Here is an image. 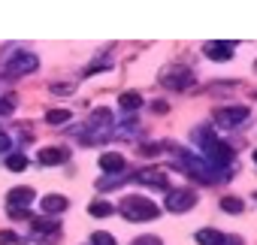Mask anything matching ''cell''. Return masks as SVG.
I'll return each instance as SVG.
<instances>
[{
	"instance_id": "obj_4",
	"label": "cell",
	"mask_w": 257,
	"mask_h": 245,
	"mask_svg": "<svg viewBox=\"0 0 257 245\" xmlns=\"http://www.w3.org/2000/svg\"><path fill=\"white\" fill-rule=\"evenodd\" d=\"M248 106H218L215 109V125L218 128H224V131H236L239 125H245V121H248Z\"/></svg>"
},
{
	"instance_id": "obj_2",
	"label": "cell",
	"mask_w": 257,
	"mask_h": 245,
	"mask_svg": "<svg viewBox=\"0 0 257 245\" xmlns=\"http://www.w3.org/2000/svg\"><path fill=\"white\" fill-rule=\"evenodd\" d=\"M176 164L182 167V170H188L197 182H203V185H221V182H230V170H215V167H209L203 158H197V155H188V152H176Z\"/></svg>"
},
{
	"instance_id": "obj_19",
	"label": "cell",
	"mask_w": 257,
	"mask_h": 245,
	"mask_svg": "<svg viewBox=\"0 0 257 245\" xmlns=\"http://www.w3.org/2000/svg\"><path fill=\"white\" fill-rule=\"evenodd\" d=\"M221 209H224L227 215H239V212L245 209V203H242L239 197H224V200H221Z\"/></svg>"
},
{
	"instance_id": "obj_9",
	"label": "cell",
	"mask_w": 257,
	"mask_h": 245,
	"mask_svg": "<svg viewBox=\"0 0 257 245\" xmlns=\"http://www.w3.org/2000/svg\"><path fill=\"white\" fill-rule=\"evenodd\" d=\"M197 242H200V245H242L239 236H224L221 230H212V227L197 230Z\"/></svg>"
},
{
	"instance_id": "obj_23",
	"label": "cell",
	"mask_w": 257,
	"mask_h": 245,
	"mask_svg": "<svg viewBox=\"0 0 257 245\" xmlns=\"http://www.w3.org/2000/svg\"><path fill=\"white\" fill-rule=\"evenodd\" d=\"M25 239L19 236V233H13V230H0V245H22Z\"/></svg>"
},
{
	"instance_id": "obj_7",
	"label": "cell",
	"mask_w": 257,
	"mask_h": 245,
	"mask_svg": "<svg viewBox=\"0 0 257 245\" xmlns=\"http://www.w3.org/2000/svg\"><path fill=\"white\" fill-rule=\"evenodd\" d=\"M134 182L140 185H149V188H161V191H170V176L158 167H146L140 173H134Z\"/></svg>"
},
{
	"instance_id": "obj_22",
	"label": "cell",
	"mask_w": 257,
	"mask_h": 245,
	"mask_svg": "<svg viewBox=\"0 0 257 245\" xmlns=\"http://www.w3.org/2000/svg\"><path fill=\"white\" fill-rule=\"evenodd\" d=\"M91 245H115V236H112V233L97 230V233H91Z\"/></svg>"
},
{
	"instance_id": "obj_3",
	"label": "cell",
	"mask_w": 257,
	"mask_h": 245,
	"mask_svg": "<svg viewBox=\"0 0 257 245\" xmlns=\"http://www.w3.org/2000/svg\"><path fill=\"white\" fill-rule=\"evenodd\" d=\"M118 209H121V215L127 221H155L161 215V209L149 197H124Z\"/></svg>"
},
{
	"instance_id": "obj_26",
	"label": "cell",
	"mask_w": 257,
	"mask_h": 245,
	"mask_svg": "<svg viewBox=\"0 0 257 245\" xmlns=\"http://www.w3.org/2000/svg\"><path fill=\"white\" fill-rule=\"evenodd\" d=\"M16 109V97H0V115H10Z\"/></svg>"
},
{
	"instance_id": "obj_28",
	"label": "cell",
	"mask_w": 257,
	"mask_h": 245,
	"mask_svg": "<svg viewBox=\"0 0 257 245\" xmlns=\"http://www.w3.org/2000/svg\"><path fill=\"white\" fill-rule=\"evenodd\" d=\"M10 218L13 221H22V218H31V212L28 209H19V206H10Z\"/></svg>"
},
{
	"instance_id": "obj_27",
	"label": "cell",
	"mask_w": 257,
	"mask_h": 245,
	"mask_svg": "<svg viewBox=\"0 0 257 245\" xmlns=\"http://www.w3.org/2000/svg\"><path fill=\"white\" fill-rule=\"evenodd\" d=\"M109 67H112L109 61H97V64H88V67H85V73H88V76H94V73H100V70H109Z\"/></svg>"
},
{
	"instance_id": "obj_15",
	"label": "cell",
	"mask_w": 257,
	"mask_h": 245,
	"mask_svg": "<svg viewBox=\"0 0 257 245\" xmlns=\"http://www.w3.org/2000/svg\"><path fill=\"white\" fill-rule=\"evenodd\" d=\"M67 206H70V200H67V197H61V194H46V197H43V212L58 215V212H64Z\"/></svg>"
},
{
	"instance_id": "obj_17",
	"label": "cell",
	"mask_w": 257,
	"mask_h": 245,
	"mask_svg": "<svg viewBox=\"0 0 257 245\" xmlns=\"http://www.w3.org/2000/svg\"><path fill=\"white\" fill-rule=\"evenodd\" d=\"M127 179H134V176H103V179H97V188L100 191H112V188H121Z\"/></svg>"
},
{
	"instance_id": "obj_33",
	"label": "cell",
	"mask_w": 257,
	"mask_h": 245,
	"mask_svg": "<svg viewBox=\"0 0 257 245\" xmlns=\"http://www.w3.org/2000/svg\"><path fill=\"white\" fill-rule=\"evenodd\" d=\"M254 200H257V197H254Z\"/></svg>"
},
{
	"instance_id": "obj_6",
	"label": "cell",
	"mask_w": 257,
	"mask_h": 245,
	"mask_svg": "<svg viewBox=\"0 0 257 245\" xmlns=\"http://www.w3.org/2000/svg\"><path fill=\"white\" fill-rule=\"evenodd\" d=\"M164 206H167L170 212L182 215V212H188V209H194V206H197V194H194V191H188V188H173V191H167Z\"/></svg>"
},
{
	"instance_id": "obj_13",
	"label": "cell",
	"mask_w": 257,
	"mask_h": 245,
	"mask_svg": "<svg viewBox=\"0 0 257 245\" xmlns=\"http://www.w3.org/2000/svg\"><path fill=\"white\" fill-rule=\"evenodd\" d=\"M34 230H37L40 239H55V236L61 233V224H58L55 218H37V221H34Z\"/></svg>"
},
{
	"instance_id": "obj_12",
	"label": "cell",
	"mask_w": 257,
	"mask_h": 245,
	"mask_svg": "<svg viewBox=\"0 0 257 245\" xmlns=\"http://www.w3.org/2000/svg\"><path fill=\"white\" fill-rule=\"evenodd\" d=\"M7 200H10V206H19V209H28L34 200H37V194H34V188H13L10 194H7Z\"/></svg>"
},
{
	"instance_id": "obj_20",
	"label": "cell",
	"mask_w": 257,
	"mask_h": 245,
	"mask_svg": "<svg viewBox=\"0 0 257 245\" xmlns=\"http://www.w3.org/2000/svg\"><path fill=\"white\" fill-rule=\"evenodd\" d=\"M112 209H115V206H112V203H106V200H97V203H91V206H88V212H91L94 218H106V215H112Z\"/></svg>"
},
{
	"instance_id": "obj_29",
	"label": "cell",
	"mask_w": 257,
	"mask_h": 245,
	"mask_svg": "<svg viewBox=\"0 0 257 245\" xmlns=\"http://www.w3.org/2000/svg\"><path fill=\"white\" fill-rule=\"evenodd\" d=\"M134 245H164V242H161L158 236H140V239H137Z\"/></svg>"
},
{
	"instance_id": "obj_30",
	"label": "cell",
	"mask_w": 257,
	"mask_h": 245,
	"mask_svg": "<svg viewBox=\"0 0 257 245\" xmlns=\"http://www.w3.org/2000/svg\"><path fill=\"white\" fill-rule=\"evenodd\" d=\"M10 146H13V143H10V137H7L4 131H0V155H4V152H10Z\"/></svg>"
},
{
	"instance_id": "obj_31",
	"label": "cell",
	"mask_w": 257,
	"mask_h": 245,
	"mask_svg": "<svg viewBox=\"0 0 257 245\" xmlns=\"http://www.w3.org/2000/svg\"><path fill=\"white\" fill-rule=\"evenodd\" d=\"M167 109H170V106H167L164 100H155V103H152V112H158V115H161V112H167Z\"/></svg>"
},
{
	"instance_id": "obj_8",
	"label": "cell",
	"mask_w": 257,
	"mask_h": 245,
	"mask_svg": "<svg viewBox=\"0 0 257 245\" xmlns=\"http://www.w3.org/2000/svg\"><path fill=\"white\" fill-rule=\"evenodd\" d=\"M40 67V58L34 55V52H22V55H16L10 64H7V73L10 76H28V73H34Z\"/></svg>"
},
{
	"instance_id": "obj_32",
	"label": "cell",
	"mask_w": 257,
	"mask_h": 245,
	"mask_svg": "<svg viewBox=\"0 0 257 245\" xmlns=\"http://www.w3.org/2000/svg\"><path fill=\"white\" fill-rule=\"evenodd\" d=\"M254 164H257V152H254Z\"/></svg>"
},
{
	"instance_id": "obj_25",
	"label": "cell",
	"mask_w": 257,
	"mask_h": 245,
	"mask_svg": "<svg viewBox=\"0 0 257 245\" xmlns=\"http://www.w3.org/2000/svg\"><path fill=\"white\" fill-rule=\"evenodd\" d=\"M73 91H76L73 82H67V85L64 82H52V94H73Z\"/></svg>"
},
{
	"instance_id": "obj_24",
	"label": "cell",
	"mask_w": 257,
	"mask_h": 245,
	"mask_svg": "<svg viewBox=\"0 0 257 245\" xmlns=\"http://www.w3.org/2000/svg\"><path fill=\"white\" fill-rule=\"evenodd\" d=\"M164 152V146H158V143H146L143 149H140V155H146V158H158Z\"/></svg>"
},
{
	"instance_id": "obj_18",
	"label": "cell",
	"mask_w": 257,
	"mask_h": 245,
	"mask_svg": "<svg viewBox=\"0 0 257 245\" xmlns=\"http://www.w3.org/2000/svg\"><path fill=\"white\" fill-rule=\"evenodd\" d=\"M73 115H70V109H52V112H46V121L49 125H67Z\"/></svg>"
},
{
	"instance_id": "obj_10",
	"label": "cell",
	"mask_w": 257,
	"mask_h": 245,
	"mask_svg": "<svg viewBox=\"0 0 257 245\" xmlns=\"http://www.w3.org/2000/svg\"><path fill=\"white\" fill-rule=\"evenodd\" d=\"M70 158V152L67 149H55V146H49V149H43L40 155H37V161L43 164V167H58V164H64Z\"/></svg>"
},
{
	"instance_id": "obj_11",
	"label": "cell",
	"mask_w": 257,
	"mask_h": 245,
	"mask_svg": "<svg viewBox=\"0 0 257 245\" xmlns=\"http://www.w3.org/2000/svg\"><path fill=\"white\" fill-rule=\"evenodd\" d=\"M203 52H206V58H212V61H230V58H233V43H206Z\"/></svg>"
},
{
	"instance_id": "obj_5",
	"label": "cell",
	"mask_w": 257,
	"mask_h": 245,
	"mask_svg": "<svg viewBox=\"0 0 257 245\" xmlns=\"http://www.w3.org/2000/svg\"><path fill=\"white\" fill-rule=\"evenodd\" d=\"M161 82H164V88H170V91H188V88L194 85V73H191L188 67H167L164 76H161Z\"/></svg>"
},
{
	"instance_id": "obj_1",
	"label": "cell",
	"mask_w": 257,
	"mask_h": 245,
	"mask_svg": "<svg viewBox=\"0 0 257 245\" xmlns=\"http://www.w3.org/2000/svg\"><path fill=\"white\" fill-rule=\"evenodd\" d=\"M194 143L203 149V161H206L209 167H215V170H230V167H233L236 152H233L227 143H221V140L212 134V128H197V131H194Z\"/></svg>"
},
{
	"instance_id": "obj_16",
	"label": "cell",
	"mask_w": 257,
	"mask_h": 245,
	"mask_svg": "<svg viewBox=\"0 0 257 245\" xmlns=\"http://www.w3.org/2000/svg\"><path fill=\"white\" fill-rule=\"evenodd\" d=\"M146 100H143V94L140 91H124L121 97H118V106L124 109V112H134V109H140Z\"/></svg>"
},
{
	"instance_id": "obj_21",
	"label": "cell",
	"mask_w": 257,
	"mask_h": 245,
	"mask_svg": "<svg viewBox=\"0 0 257 245\" xmlns=\"http://www.w3.org/2000/svg\"><path fill=\"white\" fill-rule=\"evenodd\" d=\"M7 167H10L13 173H22V170L28 167V158H25V155H10V158H7Z\"/></svg>"
},
{
	"instance_id": "obj_14",
	"label": "cell",
	"mask_w": 257,
	"mask_h": 245,
	"mask_svg": "<svg viewBox=\"0 0 257 245\" xmlns=\"http://www.w3.org/2000/svg\"><path fill=\"white\" fill-rule=\"evenodd\" d=\"M100 170L109 173V176H118L124 170V158L115 155V152H106V155H100Z\"/></svg>"
}]
</instances>
